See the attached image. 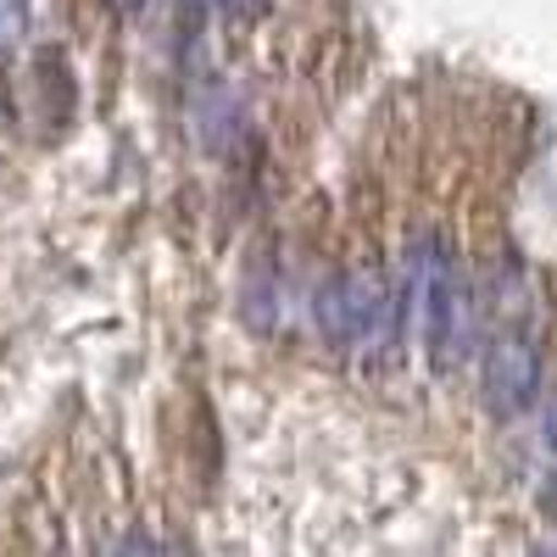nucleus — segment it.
<instances>
[{
  "instance_id": "0eeeda50",
  "label": "nucleus",
  "mask_w": 557,
  "mask_h": 557,
  "mask_svg": "<svg viewBox=\"0 0 557 557\" xmlns=\"http://www.w3.org/2000/svg\"><path fill=\"white\" fill-rule=\"evenodd\" d=\"M546 496H552V502H557V480H552V491H546Z\"/></svg>"
},
{
  "instance_id": "7ed1b4c3",
  "label": "nucleus",
  "mask_w": 557,
  "mask_h": 557,
  "mask_svg": "<svg viewBox=\"0 0 557 557\" xmlns=\"http://www.w3.org/2000/svg\"><path fill=\"white\" fill-rule=\"evenodd\" d=\"M28 28V0H0V51H12Z\"/></svg>"
},
{
  "instance_id": "f03ea898",
  "label": "nucleus",
  "mask_w": 557,
  "mask_h": 557,
  "mask_svg": "<svg viewBox=\"0 0 557 557\" xmlns=\"http://www.w3.org/2000/svg\"><path fill=\"white\" fill-rule=\"evenodd\" d=\"M480 396L496 418H519L535 407L541 396V351L519 335H502L491 351H485V368H480Z\"/></svg>"
},
{
  "instance_id": "423d86ee",
  "label": "nucleus",
  "mask_w": 557,
  "mask_h": 557,
  "mask_svg": "<svg viewBox=\"0 0 557 557\" xmlns=\"http://www.w3.org/2000/svg\"><path fill=\"white\" fill-rule=\"evenodd\" d=\"M117 7H123V12H139V7H146V0H117Z\"/></svg>"
},
{
  "instance_id": "20e7f679",
  "label": "nucleus",
  "mask_w": 557,
  "mask_h": 557,
  "mask_svg": "<svg viewBox=\"0 0 557 557\" xmlns=\"http://www.w3.org/2000/svg\"><path fill=\"white\" fill-rule=\"evenodd\" d=\"M218 7H223V12H228V17H246V12H251V7H257V0H218Z\"/></svg>"
},
{
  "instance_id": "39448f33",
  "label": "nucleus",
  "mask_w": 557,
  "mask_h": 557,
  "mask_svg": "<svg viewBox=\"0 0 557 557\" xmlns=\"http://www.w3.org/2000/svg\"><path fill=\"white\" fill-rule=\"evenodd\" d=\"M546 441L557 446V407H552V418H546Z\"/></svg>"
},
{
  "instance_id": "f257e3e1",
  "label": "nucleus",
  "mask_w": 557,
  "mask_h": 557,
  "mask_svg": "<svg viewBox=\"0 0 557 557\" xmlns=\"http://www.w3.org/2000/svg\"><path fill=\"white\" fill-rule=\"evenodd\" d=\"M318 330L330 341H385L391 330H401V290H391L374 273H351L335 278L330 290L318 296Z\"/></svg>"
}]
</instances>
